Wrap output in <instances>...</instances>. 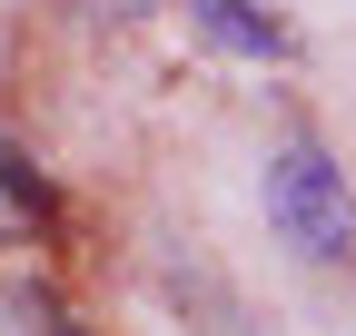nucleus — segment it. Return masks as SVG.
<instances>
[{
	"label": "nucleus",
	"instance_id": "obj_1",
	"mask_svg": "<svg viewBox=\"0 0 356 336\" xmlns=\"http://www.w3.org/2000/svg\"><path fill=\"white\" fill-rule=\"evenodd\" d=\"M257 198H267V228H277L307 267H337L346 247H356V198H346V168H337L317 139H277V149H267Z\"/></svg>",
	"mask_w": 356,
	"mask_h": 336
},
{
	"label": "nucleus",
	"instance_id": "obj_2",
	"mask_svg": "<svg viewBox=\"0 0 356 336\" xmlns=\"http://www.w3.org/2000/svg\"><path fill=\"white\" fill-rule=\"evenodd\" d=\"M188 20L238 60H287V20H267L257 0H188Z\"/></svg>",
	"mask_w": 356,
	"mask_h": 336
},
{
	"label": "nucleus",
	"instance_id": "obj_3",
	"mask_svg": "<svg viewBox=\"0 0 356 336\" xmlns=\"http://www.w3.org/2000/svg\"><path fill=\"white\" fill-rule=\"evenodd\" d=\"M60 218V198H50V178H40V168L0 139V228H50Z\"/></svg>",
	"mask_w": 356,
	"mask_h": 336
}]
</instances>
